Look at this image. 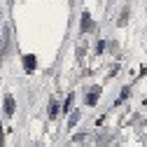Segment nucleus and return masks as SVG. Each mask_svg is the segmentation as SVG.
<instances>
[{
  "label": "nucleus",
  "instance_id": "9",
  "mask_svg": "<svg viewBox=\"0 0 147 147\" xmlns=\"http://www.w3.org/2000/svg\"><path fill=\"white\" fill-rule=\"evenodd\" d=\"M0 147H5V133H3V124H0Z\"/></svg>",
  "mask_w": 147,
  "mask_h": 147
},
{
  "label": "nucleus",
  "instance_id": "8",
  "mask_svg": "<svg viewBox=\"0 0 147 147\" xmlns=\"http://www.w3.org/2000/svg\"><path fill=\"white\" fill-rule=\"evenodd\" d=\"M126 19H128V9H124V14H121V19H119V26H124V24H126Z\"/></svg>",
  "mask_w": 147,
  "mask_h": 147
},
{
  "label": "nucleus",
  "instance_id": "2",
  "mask_svg": "<svg viewBox=\"0 0 147 147\" xmlns=\"http://www.w3.org/2000/svg\"><path fill=\"white\" fill-rule=\"evenodd\" d=\"M35 65H38V59H35L33 54H26V56H24V68H26V72H33Z\"/></svg>",
  "mask_w": 147,
  "mask_h": 147
},
{
  "label": "nucleus",
  "instance_id": "6",
  "mask_svg": "<svg viewBox=\"0 0 147 147\" xmlns=\"http://www.w3.org/2000/svg\"><path fill=\"white\" fill-rule=\"evenodd\" d=\"M72 98H75L72 94H70V96L65 98V103H63V112H68V110H70V105H72Z\"/></svg>",
  "mask_w": 147,
  "mask_h": 147
},
{
  "label": "nucleus",
  "instance_id": "10",
  "mask_svg": "<svg viewBox=\"0 0 147 147\" xmlns=\"http://www.w3.org/2000/svg\"><path fill=\"white\" fill-rule=\"evenodd\" d=\"M103 49H105V42H103V40H100V42H98V47H96V51H98V54H100V51H103Z\"/></svg>",
  "mask_w": 147,
  "mask_h": 147
},
{
  "label": "nucleus",
  "instance_id": "3",
  "mask_svg": "<svg viewBox=\"0 0 147 147\" xmlns=\"http://www.w3.org/2000/svg\"><path fill=\"white\" fill-rule=\"evenodd\" d=\"M89 30H94V21H91V14L84 12L82 14V33H89Z\"/></svg>",
  "mask_w": 147,
  "mask_h": 147
},
{
  "label": "nucleus",
  "instance_id": "4",
  "mask_svg": "<svg viewBox=\"0 0 147 147\" xmlns=\"http://www.w3.org/2000/svg\"><path fill=\"white\" fill-rule=\"evenodd\" d=\"M14 107H16V105H14V98H12V96H5V115H7V117L14 115Z\"/></svg>",
  "mask_w": 147,
  "mask_h": 147
},
{
  "label": "nucleus",
  "instance_id": "7",
  "mask_svg": "<svg viewBox=\"0 0 147 147\" xmlns=\"http://www.w3.org/2000/svg\"><path fill=\"white\" fill-rule=\"evenodd\" d=\"M77 119H80V112H72V117H70L68 126H75V124H77Z\"/></svg>",
  "mask_w": 147,
  "mask_h": 147
},
{
  "label": "nucleus",
  "instance_id": "1",
  "mask_svg": "<svg viewBox=\"0 0 147 147\" xmlns=\"http://www.w3.org/2000/svg\"><path fill=\"white\" fill-rule=\"evenodd\" d=\"M98 96H100V86H94V89L89 91V96H86V105L94 107V105L98 103Z\"/></svg>",
  "mask_w": 147,
  "mask_h": 147
},
{
  "label": "nucleus",
  "instance_id": "5",
  "mask_svg": "<svg viewBox=\"0 0 147 147\" xmlns=\"http://www.w3.org/2000/svg\"><path fill=\"white\" fill-rule=\"evenodd\" d=\"M56 115H59V103H56V100H51V103H49V117L54 119Z\"/></svg>",
  "mask_w": 147,
  "mask_h": 147
}]
</instances>
